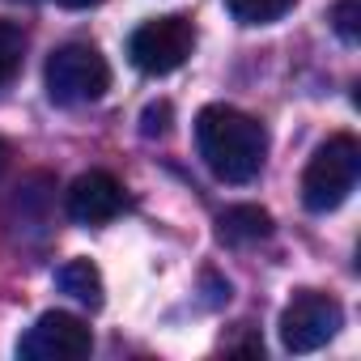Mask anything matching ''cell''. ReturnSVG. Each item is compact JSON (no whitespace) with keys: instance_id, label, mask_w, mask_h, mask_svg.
Here are the masks:
<instances>
[{"instance_id":"8","label":"cell","mask_w":361,"mask_h":361,"mask_svg":"<svg viewBox=\"0 0 361 361\" xmlns=\"http://www.w3.org/2000/svg\"><path fill=\"white\" fill-rule=\"evenodd\" d=\"M56 285H60V293H68L73 302H81V306H90V310H98L106 298V289H102V272L90 264V259H68L60 272H56Z\"/></svg>"},{"instance_id":"1","label":"cell","mask_w":361,"mask_h":361,"mask_svg":"<svg viewBox=\"0 0 361 361\" xmlns=\"http://www.w3.org/2000/svg\"><path fill=\"white\" fill-rule=\"evenodd\" d=\"M196 149L221 183L243 188L264 170L268 132L255 115H247L238 106H226V102H213L196 115Z\"/></svg>"},{"instance_id":"11","label":"cell","mask_w":361,"mask_h":361,"mask_svg":"<svg viewBox=\"0 0 361 361\" xmlns=\"http://www.w3.org/2000/svg\"><path fill=\"white\" fill-rule=\"evenodd\" d=\"M22 60H26V30L0 18V85H9L22 73Z\"/></svg>"},{"instance_id":"4","label":"cell","mask_w":361,"mask_h":361,"mask_svg":"<svg viewBox=\"0 0 361 361\" xmlns=\"http://www.w3.org/2000/svg\"><path fill=\"white\" fill-rule=\"evenodd\" d=\"M192 51H196V26L183 13L153 18V22L136 26L128 39V56L145 77H166L174 68H183Z\"/></svg>"},{"instance_id":"3","label":"cell","mask_w":361,"mask_h":361,"mask_svg":"<svg viewBox=\"0 0 361 361\" xmlns=\"http://www.w3.org/2000/svg\"><path fill=\"white\" fill-rule=\"evenodd\" d=\"M43 85L56 106H85L111 90V68L94 43H64L47 56Z\"/></svg>"},{"instance_id":"2","label":"cell","mask_w":361,"mask_h":361,"mask_svg":"<svg viewBox=\"0 0 361 361\" xmlns=\"http://www.w3.org/2000/svg\"><path fill=\"white\" fill-rule=\"evenodd\" d=\"M357 174H361V145L357 136L340 132V136H327L314 157L306 161L302 170V204L310 213H331L340 209L353 188H357Z\"/></svg>"},{"instance_id":"7","label":"cell","mask_w":361,"mask_h":361,"mask_svg":"<svg viewBox=\"0 0 361 361\" xmlns=\"http://www.w3.org/2000/svg\"><path fill=\"white\" fill-rule=\"evenodd\" d=\"M123 204H128L123 183L106 170L77 174L73 188H68V200H64V209H68V217L77 226H106V221H115L123 213Z\"/></svg>"},{"instance_id":"10","label":"cell","mask_w":361,"mask_h":361,"mask_svg":"<svg viewBox=\"0 0 361 361\" xmlns=\"http://www.w3.org/2000/svg\"><path fill=\"white\" fill-rule=\"evenodd\" d=\"M298 0H226V9L234 13V22L243 26H268V22H281Z\"/></svg>"},{"instance_id":"12","label":"cell","mask_w":361,"mask_h":361,"mask_svg":"<svg viewBox=\"0 0 361 361\" xmlns=\"http://www.w3.org/2000/svg\"><path fill=\"white\" fill-rule=\"evenodd\" d=\"M361 0H340V5L331 9V26H336V35L344 39V43H357V35H361Z\"/></svg>"},{"instance_id":"5","label":"cell","mask_w":361,"mask_h":361,"mask_svg":"<svg viewBox=\"0 0 361 361\" xmlns=\"http://www.w3.org/2000/svg\"><path fill=\"white\" fill-rule=\"evenodd\" d=\"M340 327H344L340 302L327 298V293H319V289L293 293V302L281 310V344H285L289 353H314V348H323Z\"/></svg>"},{"instance_id":"15","label":"cell","mask_w":361,"mask_h":361,"mask_svg":"<svg viewBox=\"0 0 361 361\" xmlns=\"http://www.w3.org/2000/svg\"><path fill=\"white\" fill-rule=\"evenodd\" d=\"M5 161H9V145H5V140H0V166H5Z\"/></svg>"},{"instance_id":"14","label":"cell","mask_w":361,"mask_h":361,"mask_svg":"<svg viewBox=\"0 0 361 361\" xmlns=\"http://www.w3.org/2000/svg\"><path fill=\"white\" fill-rule=\"evenodd\" d=\"M60 9H94V5H102V0H56Z\"/></svg>"},{"instance_id":"9","label":"cell","mask_w":361,"mask_h":361,"mask_svg":"<svg viewBox=\"0 0 361 361\" xmlns=\"http://www.w3.org/2000/svg\"><path fill=\"white\" fill-rule=\"evenodd\" d=\"M217 226H221V238H226V243H259V238L272 234V217H268L264 209H255V204H234V209H226Z\"/></svg>"},{"instance_id":"13","label":"cell","mask_w":361,"mask_h":361,"mask_svg":"<svg viewBox=\"0 0 361 361\" xmlns=\"http://www.w3.org/2000/svg\"><path fill=\"white\" fill-rule=\"evenodd\" d=\"M140 132L145 136H166L170 132V102H149L140 115Z\"/></svg>"},{"instance_id":"6","label":"cell","mask_w":361,"mask_h":361,"mask_svg":"<svg viewBox=\"0 0 361 361\" xmlns=\"http://www.w3.org/2000/svg\"><path fill=\"white\" fill-rule=\"evenodd\" d=\"M94 353V331L81 314L47 310L35 319V327L18 340L22 361H81Z\"/></svg>"}]
</instances>
